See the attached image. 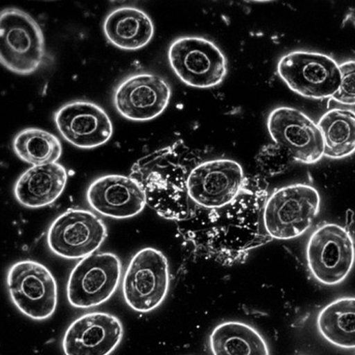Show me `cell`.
<instances>
[{
	"label": "cell",
	"mask_w": 355,
	"mask_h": 355,
	"mask_svg": "<svg viewBox=\"0 0 355 355\" xmlns=\"http://www.w3.org/2000/svg\"><path fill=\"white\" fill-rule=\"evenodd\" d=\"M277 71L291 91L313 99L333 97L341 81L339 66L334 59L318 53H289L280 59Z\"/></svg>",
	"instance_id": "6"
},
{
	"label": "cell",
	"mask_w": 355,
	"mask_h": 355,
	"mask_svg": "<svg viewBox=\"0 0 355 355\" xmlns=\"http://www.w3.org/2000/svg\"><path fill=\"white\" fill-rule=\"evenodd\" d=\"M168 58L176 76L193 87L217 86L227 74L225 55L214 42L202 37L176 40L168 49Z\"/></svg>",
	"instance_id": "8"
},
{
	"label": "cell",
	"mask_w": 355,
	"mask_h": 355,
	"mask_svg": "<svg viewBox=\"0 0 355 355\" xmlns=\"http://www.w3.org/2000/svg\"><path fill=\"white\" fill-rule=\"evenodd\" d=\"M339 69L340 85L338 91L332 98L340 103L355 105V61L343 63L339 65Z\"/></svg>",
	"instance_id": "23"
},
{
	"label": "cell",
	"mask_w": 355,
	"mask_h": 355,
	"mask_svg": "<svg viewBox=\"0 0 355 355\" xmlns=\"http://www.w3.org/2000/svg\"><path fill=\"white\" fill-rule=\"evenodd\" d=\"M87 200L98 214L116 219H125L140 214L146 204L139 185L122 175H104L89 187Z\"/></svg>",
	"instance_id": "15"
},
{
	"label": "cell",
	"mask_w": 355,
	"mask_h": 355,
	"mask_svg": "<svg viewBox=\"0 0 355 355\" xmlns=\"http://www.w3.org/2000/svg\"><path fill=\"white\" fill-rule=\"evenodd\" d=\"M7 284L13 304L25 315L43 320L54 313L57 284L44 265L33 260L15 263L8 272Z\"/></svg>",
	"instance_id": "9"
},
{
	"label": "cell",
	"mask_w": 355,
	"mask_h": 355,
	"mask_svg": "<svg viewBox=\"0 0 355 355\" xmlns=\"http://www.w3.org/2000/svg\"><path fill=\"white\" fill-rule=\"evenodd\" d=\"M13 150L19 159L33 166L56 163L62 155L60 140L38 128H27L19 132L13 141Z\"/></svg>",
	"instance_id": "21"
},
{
	"label": "cell",
	"mask_w": 355,
	"mask_h": 355,
	"mask_svg": "<svg viewBox=\"0 0 355 355\" xmlns=\"http://www.w3.org/2000/svg\"><path fill=\"white\" fill-rule=\"evenodd\" d=\"M292 160L288 152L277 144L263 146L257 156V163L261 170L270 173L281 172Z\"/></svg>",
	"instance_id": "22"
},
{
	"label": "cell",
	"mask_w": 355,
	"mask_h": 355,
	"mask_svg": "<svg viewBox=\"0 0 355 355\" xmlns=\"http://www.w3.org/2000/svg\"><path fill=\"white\" fill-rule=\"evenodd\" d=\"M53 118L62 136L81 149L103 145L112 135V124L107 114L93 103H68L57 110Z\"/></svg>",
	"instance_id": "14"
},
{
	"label": "cell",
	"mask_w": 355,
	"mask_h": 355,
	"mask_svg": "<svg viewBox=\"0 0 355 355\" xmlns=\"http://www.w3.org/2000/svg\"><path fill=\"white\" fill-rule=\"evenodd\" d=\"M213 355H270L263 336L252 325L227 321L217 325L209 337Z\"/></svg>",
	"instance_id": "18"
},
{
	"label": "cell",
	"mask_w": 355,
	"mask_h": 355,
	"mask_svg": "<svg viewBox=\"0 0 355 355\" xmlns=\"http://www.w3.org/2000/svg\"><path fill=\"white\" fill-rule=\"evenodd\" d=\"M170 276L166 257L159 250L146 248L130 261L123 282L127 304L139 313L157 309L168 292Z\"/></svg>",
	"instance_id": "4"
},
{
	"label": "cell",
	"mask_w": 355,
	"mask_h": 355,
	"mask_svg": "<svg viewBox=\"0 0 355 355\" xmlns=\"http://www.w3.org/2000/svg\"><path fill=\"white\" fill-rule=\"evenodd\" d=\"M43 32L33 17L16 8L0 14V62L9 71L31 75L44 64Z\"/></svg>",
	"instance_id": "2"
},
{
	"label": "cell",
	"mask_w": 355,
	"mask_h": 355,
	"mask_svg": "<svg viewBox=\"0 0 355 355\" xmlns=\"http://www.w3.org/2000/svg\"><path fill=\"white\" fill-rule=\"evenodd\" d=\"M130 177L199 257L230 266L271 240L260 227L268 184L234 160L204 161L179 141L139 159Z\"/></svg>",
	"instance_id": "1"
},
{
	"label": "cell",
	"mask_w": 355,
	"mask_h": 355,
	"mask_svg": "<svg viewBox=\"0 0 355 355\" xmlns=\"http://www.w3.org/2000/svg\"><path fill=\"white\" fill-rule=\"evenodd\" d=\"M171 96L168 83L150 73L131 76L115 89L114 105L123 116L132 121L155 119L167 107Z\"/></svg>",
	"instance_id": "12"
},
{
	"label": "cell",
	"mask_w": 355,
	"mask_h": 355,
	"mask_svg": "<svg viewBox=\"0 0 355 355\" xmlns=\"http://www.w3.org/2000/svg\"><path fill=\"white\" fill-rule=\"evenodd\" d=\"M310 272L320 283L334 286L350 273L355 260V248L349 232L342 226L327 223L315 230L306 249Z\"/></svg>",
	"instance_id": "7"
},
{
	"label": "cell",
	"mask_w": 355,
	"mask_h": 355,
	"mask_svg": "<svg viewBox=\"0 0 355 355\" xmlns=\"http://www.w3.org/2000/svg\"><path fill=\"white\" fill-rule=\"evenodd\" d=\"M67 179V169L60 164L33 166L19 178L15 186V196L27 208H42L62 195Z\"/></svg>",
	"instance_id": "16"
},
{
	"label": "cell",
	"mask_w": 355,
	"mask_h": 355,
	"mask_svg": "<svg viewBox=\"0 0 355 355\" xmlns=\"http://www.w3.org/2000/svg\"><path fill=\"white\" fill-rule=\"evenodd\" d=\"M268 128L273 141L294 160L311 164L324 156L320 130L309 116L289 107H279L270 114Z\"/></svg>",
	"instance_id": "11"
},
{
	"label": "cell",
	"mask_w": 355,
	"mask_h": 355,
	"mask_svg": "<svg viewBox=\"0 0 355 355\" xmlns=\"http://www.w3.org/2000/svg\"><path fill=\"white\" fill-rule=\"evenodd\" d=\"M123 337L121 321L103 312L84 314L74 320L64 335L66 355H110Z\"/></svg>",
	"instance_id": "13"
},
{
	"label": "cell",
	"mask_w": 355,
	"mask_h": 355,
	"mask_svg": "<svg viewBox=\"0 0 355 355\" xmlns=\"http://www.w3.org/2000/svg\"><path fill=\"white\" fill-rule=\"evenodd\" d=\"M122 263L106 252L80 260L72 270L67 284V298L77 309H91L108 301L119 286Z\"/></svg>",
	"instance_id": "5"
},
{
	"label": "cell",
	"mask_w": 355,
	"mask_h": 355,
	"mask_svg": "<svg viewBox=\"0 0 355 355\" xmlns=\"http://www.w3.org/2000/svg\"><path fill=\"white\" fill-rule=\"evenodd\" d=\"M320 335L345 349L355 348V297L338 299L321 310L317 319Z\"/></svg>",
	"instance_id": "20"
},
{
	"label": "cell",
	"mask_w": 355,
	"mask_h": 355,
	"mask_svg": "<svg viewBox=\"0 0 355 355\" xmlns=\"http://www.w3.org/2000/svg\"><path fill=\"white\" fill-rule=\"evenodd\" d=\"M320 209L318 191L306 184H293L275 191L266 200L263 228L272 239L291 240L304 234Z\"/></svg>",
	"instance_id": "3"
},
{
	"label": "cell",
	"mask_w": 355,
	"mask_h": 355,
	"mask_svg": "<svg viewBox=\"0 0 355 355\" xmlns=\"http://www.w3.org/2000/svg\"><path fill=\"white\" fill-rule=\"evenodd\" d=\"M108 41L117 48L135 51L149 44L155 33L150 17L142 10L123 7L112 12L104 22Z\"/></svg>",
	"instance_id": "17"
},
{
	"label": "cell",
	"mask_w": 355,
	"mask_h": 355,
	"mask_svg": "<svg viewBox=\"0 0 355 355\" xmlns=\"http://www.w3.org/2000/svg\"><path fill=\"white\" fill-rule=\"evenodd\" d=\"M324 141V156L339 159L355 153V112L333 109L318 123Z\"/></svg>",
	"instance_id": "19"
},
{
	"label": "cell",
	"mask_w": 355,
	"mask_h": 355,
	"mask_svg": "<svg viewBox=\"0 0 355 355\" xmlns=\"http://www.w3.org/2000/svg\"><path fill=\"white\" fill-rule=\"evenodd\" d=\"M107 236L104 222L92 211L69 210L51 225L47 234L50 250L69 259L93 254Z\"/></svg>",
	"instance_id": "10"
}]
</instances>
